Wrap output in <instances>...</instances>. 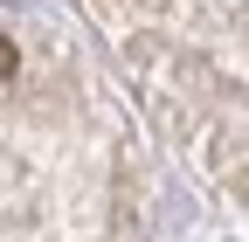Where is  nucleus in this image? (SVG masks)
<instances>
[{
	"label": "nucleus",
	"mask_w": 249,
	"mask_h": 242,
	"mask_svg": "<svg viewBox=\"0 0 249 242\" xmlns=\"http://www.w3.org/2000/svg\"><path fill=\"white\" fill-rule=\"evenodd\" d=\"M14 76V42H0V83Z\"/></svg>",
	"instance_id": "obj_1"
}]
</instances>
